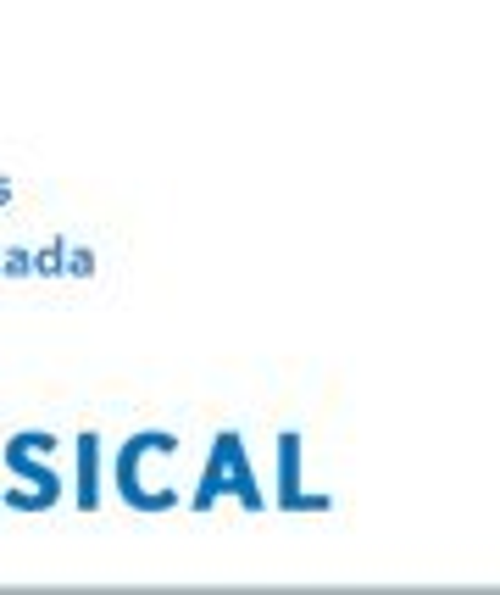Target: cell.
<instances>
[{
    "instance_id": "cell-5",
    "label": "cell",
    "mask_w": 500,
    "mask_h": 595,
    "mask_svg": "<svg viewBox=\"0 0 500 595\" xmlns=\"http://www.w3.org/2000/svg\"><path fill=\"white\" fill-rule=\"evenodd\" d=\"M73 501L78 512H100V501H106V440L95 428H83L73 440Z\"/></svg>"
},
{
    "instance_id": "cell-1",
    "label": "cell",
    "mask_w": 500,
    "mask_h": 595,
    "mask_svg": "<svg viewBox=\"0 0 500 595\" xmlns=\"http://www.w3.org/2000/svg\"><path fill=\"white\" fill-rule=\"evenodd\" d=\"M173 462H178L173 428H134V435L112 450V489L122 496V506L173 512L184 501V489L173 484Z\"/></svg>"
},
{
    "instance_id": "cell-6",
    "label": "cell",
    "mask_w": 500,
    "mask_h": 595,
    "mask_svg": "<svg viewBox=\"0 0 500 595\" xmlns=\"http://www.w3.org/2000/svg\"><path fill=\"white\" fill-rule=\"evenodd\" d=\"M67 256H73V273H78V278L95 273V251H83V245H78V251H67Z\"/></svg>"
},
{
    "instance_id": "cell-2",
    "label": "cell",
    "mask_w": 500,
    "mask_h": 595,
    "mask_svg": "<svg viewBox=\"0 0 500 595\" xmlns=\"http://www.w3.org/2000/svg\"><path fill=\"white\" fill-rule=\"evenodd\" d=\"M217 501H239V512H267V489L256 479V467H250V450H245L239 428H217L212 457H206L200 479L190 489V506L195 512H212Z\"/></svg>"
},
{
    "instance_id": "cell-3",
    "label": "cell",
    "mask_w": 500,
    "mask_h": 595,
    "mask_svg": "<svg viewBox=\"0 0 500 595\" xmlns=\"http://www.w3.org/2000/svg\"><path fill=\"white\" fill-rule=\"evenodd\" d=\"M56 445L61 440L51 435V428H12V435L0 440V462H6V474L39 501V512H51L61 501V474L51 467Z\"/></svg>"
},
{
    "instance_id": "cell-4",
    "label": "cell",
    "mask_w": 500,
    "mask_h": 595,
    "mask_svg": "<svg viewBox=\"0 0 500 595\" xmlns=\"http://www.w3.org/2000/svg\"><path fill=\"white\" fill-rule=\"evenodd\" d=\"M278 484H273V506L278 512H333V496L328 489H306V440H301V428H278Z\"/></svg>"
}]
</instances>
